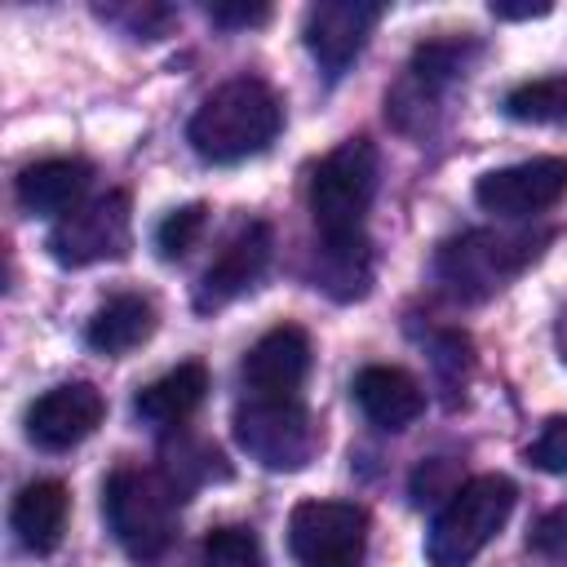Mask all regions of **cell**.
Masks as SVG:
<instances>
[{
	"label": "cell",
	"mask_w": 567,
	"mask_h": 567,
	"mask_svg": "<svg viewBox=\"0 0 567 567\" xmlns=\"http://www.w3.org/2000/svg\"><path fill=\"white\" fill-rule=\"evenodd\" d=\"M284 128V106L275 89L257 75L226 80L213 89L199 111L186 124V142L208 164H239L248 155H261Z\"/></svg>",
	"instance_id": "6da1fadb"
},
{
	"label": "cell",
	"mask_w": 567,
	"mask_h": 567,
	"mask_svg": "<svg viewBox=\"0 0 567 567\" xmlns=\"http://www.w3.org/2000/svg\"><path fill=\"white\" fill-rule=\"evenodd\" d=\"M377 146L368 137H350L328 151L310 177V217L319 230V248H363V221L377 195Z\"/></svg>",
	"instance_id": "7a4b0ae2"
},
{
	"label": "cell",
	"mask_w": 567,
	"mask_h": 567,
	"mask_svg": "<svg viewBox=\"0 0 567 567\" xmlns=\"http://www.w3.org/2000/svg\"><path fill=\"white\" fill-rule=\"evenodd\" d=\"M177 509L182 492L164 478V470H115L102 487V518L115 545L142 567L168 554L177 536Z\"/></svg>",
	"instance_id": "3957f363"
},
{
	"label": "cell",
	"mask_w": 567,
	"mask_h": 567,
	"mask_svg": "<svg viewBox=\"0 0 567 567\" xmlns=\"http://www.w3.org/2000/svg\"><path fill=\"white\" fill-rule=\"evenodd\" d=\"M514 483L505 474H478L465 478L443 509L434 514V527L425 536V558L430 567H465L474 563L487 540L505 527V518L514 514Z\"/></svg>",
	"instance_id": "277c9868"
},
{
	"label": "cell",
	"mask_w": 567,
	"mask_h": 567,
	"mask_svg": "<svg viewBox=\"0 0 567 567\" xmlns=\"http://www.w3.org/2000/svg\"><path fill=\"white\" fill-rule=\"evenodd\" d=\"M545 235H514V230H470L461 239H447L434 257L439 284L456 301H483L501 292L536 252Z\"/></svg>",
	"instance_id": "5b68a950"
},
{
	"label": "cell",
	"mask_w": 567,
	"mask_h": 567,
	"mask_svg": "<svg viewBox=\"0 0 567 567\" xmlns=\"http://www.w3.org/2000/svg\"><path fill=\"white\" fill-rule=\"evenodd\" d=\"M235 443L275 474L306 470L319 452V425L301 399H244L235 408Z\"/></svg>",
	"instance_id": "8992f818"
},
{
	"label": "cell",
	"mask_w": 567,
	"mask_h": 567,
	"mask_svg": "<svg viewBox=\"0 0 567 567\" xmlns=\"http://www.w3.org/2000/svg\"><path fill=\"white\" fill-rule=\"evenodd\" d=\"M128 244H133V213H128L124 190H106V195L75 204L44 235L49 257L58 266H71V270L93 266V261H115L128 252Z\"/></svg>",
	"instance_id": "52a82bcc"
},
{
	"label": "cell",
	"mask_w": 567,
	"mask_h": 567,
	"mask_svg": "<svg viewBox=\"0 0 567 567\" xmlns=\"http://www.w3.org/2000/svg\"><path fill=\"white\" fill-rule=\"evenodd\" d=\"M288 549L301 567H359L368 554V514L354 501H301L288 514Z\"/></svg>",
	"instance_id": "ba28073f"
},
{
	"label": "cell",
	"mask_w": 567,
	"mask_h": 567,
	"mask_svg": "<svg viewBox=\"0 0 567 567\" xmlns=\"http://www.w3.org/2000/svg\"><path fill=\"white\" fill-rule=\"evenodd\" d=\"M563 195H567V159L563 155H536L523 164H505L474 182L478 208H487L505 221L536 217V213L554 208Z\"/></svg>",
	"instance_id": "9c48e42d"
},
{
	"label": "cell",
	"mask_w": 567,
	"mask_h": 567,
	"mask_svg": "<svg viewBox=\"0 0 567 567\" xmlns=\"http://www.w3.org/2000/svg\"><path fill=\"white\" fill-rule=\"evenodd\" d=\"M377 18H381L377 0H319L306 9L301 35H306V49L323 66L328 80L346 75V66L363 53Z\"/></svg>",
	"instance_id": "30bf717a"
},
{
	"label": "cell",
	"mask_w": 567,
	"mask_h": 567,
	"mask_svg": "<svg viewBox=\"0 0 567 567\" xmlns=\"http://www.w3.org/2000/svg\"><path fill=\"white\" fill-rule=\"evenodd\" d=\"M102 416H106V399L93 381H62L27 408V439L44 452H66L84 443L102 425Z\"/></svg>",
	"instance_id": "8fae6325"
},
{
	"label": "cell",
	"mask_w": 567,
	"mask_h": 567,
	"mask_svg": "<svg viewBox=\"0 0 567 567\" xmlns=\"http://www.w3.org/2000/svg\"><path fill=\"white\" fill-rule=\"evenodd\" d=\"M270 248H275V239H270V226H266V221L239 226V230L226 239V248L217 252V261L199 275V284H195V310H199V315H213V310L230 306L235 297H244V292L266 275Z\"/></svg>",
	"instance_id": "7c38bea8"
},
{
	"label": "cell",
	"mask_w": 567,
	"mask_h": 567,
	"mask_svg": "<svg viewBox=\"0 0 567 567\" xmlns=\"http://www.w3.org/2000/svg\"><path fill=\"white\" fill-rule=\"evenodd\" d=\"M244 390L252 399H301V381L310 372V337L297 323H279L261 332L244 354Z\"/></svg>",
	"instance_id": "4fadbf2b"
},
{
	"label": "cell",
	"mask_w": 567,
	"mask_h": 567,
	"mask_svg": "<svg viewBox=\"0 0 567 567\" xmlns=\"http://www.w3.org/2000/svg\"><path fill=\"white\" fill-rule=\"evenodd\" d=\"M354 403L377 430H408L425 412V390L412 372L372 363L354 377Z\"/></svg>",
	"instance_id": "5bb4252c"
},
{
	"label": "cell",
	"mask_w": 567,
	"mask_h": 567,
	"mask_svg": "<svg viewBox=\"0 0 567 567\" xmlns=\"http://www.w3.org/2000/svg\"><path fill=\"white\" fill-rule=\"evenodd\" d=\"M93 168L89 159H75V155H58V159H40V164H27L18 173V208L27 217H62L80 204L84 186H89Z\"/></svg>",
	"instance_id": "9a60e30c"
},
{
	"label": "cell",
	"mask_w": 567,
	"mask_h": 567,
	"mask_svg": "<svg viewBox=\"0 0 567 567\" xmlns=\"http://www.w3.org/2000/svg\"><path fill=\"white\" fill-rule=\"evenodd\" d=\"M204 394H208V368L204 363H177L173 372L155 377L151 385H142L133 394V416L159 434L182 430L195 416V408L204 403Z\"/></svg>",
	"instance_id": "2e32d148"
},
{
	"label": "cell",
	"mask_w": 567,
	"mask_h": 567,
	"mask_svg": "<svg viewBox=\"0 0 567 567\" xmlns=\"http://www.w3.org/2000/svg\"><path fill=\"white\" fill-rule=\"evenodd\" d=\"M66 509H71L66 487L58 478H35L13 496L9 527L27 554H53L66 532Z\"/></svg>",
	"instance_id": "e0dca14e"
},
{
	"label": "cell",
	"mask_w": 567,
	"mask_h": 567,
	"mask_svg": "<svg viewBox=\"0 0 567 567\" xmlns=\"http://www.w3.org/2000/svg\"><path fill=\"white\" fill-rule=\"evenodd\" d=\"M151 332H155V306L142 292H120V297H111L106 306L93 310V319L84 328V341H89V350L115 359V354L137 350Z\"/></svg>",
	"instance_id": "ac0fdd59"
},
{
	"label": "cell",
	"mask_w": 567,
	"mask_h": 567,
	"mask_svg": "<svg viewBox=\"0 0 567 567\" xmlns=\"http://www.w3.org/2000/svg\"><path fill=\"white\" fill-rule=\"evenodd\" d=\"M501 106L518 124H567V75L523 80L505 93Z\"/></svg>",
	"instance_id": "d6986e66"
},
{
	"label": "cell",
	"mask_w": 567,
	"mask_h": 567,
	"mask_svg": "<svg viewBox=\"0 0 567 567\" xmlns=\"http://www.w3.org/2000/svg\"><path fill=\"white\" fill-rule=\"evenodd\" d=\"M226 461L217 447L208 443H190V439H177L173 447H164V478L186 496L190 487L199 483H213V478H226Z\"/></svg>",
	"instance_id": "ffe728a7"
},
{
	"label": "cell",
	"mask_w": 567,
	"mask_h": 567,
	"mask_svg": "<svg viewBox=\"0 0 567 567\" xmlns=\"http://www.w3.org/2000/svg\"><path fill=\"white\" fill-rule=\"evenodd\" d=\"M204 563L208 567H261V540L252 527H213L204 536Z\"/></svg>",
	"instance_id": "44dd1931"
},
{
	"label": "cell",
	"mask_w": 567,
	"mask_h": 567,
	"mask_svg": "<svg viewBox=\"0 0 567 567\" xmlns=\"http://www.w3.org/2000/svg\"><path fill=\"white\" fill-rule=\"evenodd\" d=\"M204 226H208V208H204V204H182V208H173V213L155 226V248H159V257H164V261L186 257V252L195 248V239L204 235Z\"/></svg>",
	"instance_id": "7402d4cb"
},
{
	"label": "cell",
	"mask_w": 567,
	"mask_h": 567,
	"mask_svg": "<svg viewBox=\"0 0 567 567\" xmlns=\"http://www.w3.org/2000/svg\"><path fill=\"white\" fill-rule=\"evenodd\" d=\"M97 18L115 22L133 40H159L173 22V9H164V4H106V9H97Z\"/></svg>",
	"instance_id": "603a6c76"
},
{
	"label": "cell",
	"mask_w": 567,
	"mask_h": 567,
	"mask_svg": "<svg viewBox=\"0 0 567 567\" xmlns=\"http://www.w3.org/2000/svg\"><path fill=\"white\" fill-rule=\"evenodd\" d=\"M527 545H532L545 563L567 567V505H554L549 514H540V523L532 527Z\"/></svg>",
	"instance_id": "cb8c5ba5"
},
{
	"label": "cell",
	"mask_w": 567,
	"mask_h": 567,
	"mask_svg": "<svg viewBox=\"0 0 567 567\" xmlns=\"http://www.w3.org/2000/svg\"><path fill=\"white\" fill-rule=\"evenodd\" d=\"M527 461L545 474H567V416H554L540 439L527 447Z\"/></svg>",
	"instance_id": "d4e9b609"
},
{
	"label": "cell",
	"mask_w": 567,
	"mask_h": 567,
	"mask_svg": "<svg viewBox=\"0 0 567 567\" xmlns=\"http://www.w3.org/2000/svg\"><path fill=\"white\" fill-rule=\"evenodd\" d=\"M270 18V4H208V22L226 27V31H239V27H261Z\"/></svg>",
	"instance_id": "484cf974"
},
{
	"label": "cell",
	"mask_w": 567,
	"mask_h": 567,
	"mask_svg": "<svg viewBox=\"0 0 567 567\" xmlns=\"http://www.w3.org/2000/svg\"><path fill=\"white\" fill-rule=\"evenodd\" d=\"M549 4H505V0H492V18H505V22H518V18H545Z\"/></svg>",
	"instance_id": "4316f807"
},
{
	"label": "cell",
	"mask_w": 567,
	"mask_h": 567,
	"mask_svg": "<svg viewBox=\"0 0 567 567\" xmlns=\"http://www.w3.org/2000/svg\"><path fill=\"white\" fill-rule=\"evenodd\" d=\"M558 354H563V363H567V310L558 315Z\"/></svg>",
	"instance_id": "83f0119b"
}]
</instances>
